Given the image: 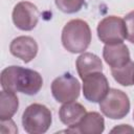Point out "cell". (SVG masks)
I'll return each instance as SVG.
<instances>
[{
	"mask_svg": "<svg viewBox=\"0 0 134 134\" xmlns=\"http://www.w3.org/2000/svg\"><path fill=\"white\" fill-rule=\"evenodd\" d=\"M1 86L6 91L34 95L42 88L43 80L40 73L32 69L9 66L1 72Z\"/></svg>",
	"mask_w": 134,
	"mask_h": 134,
	"instance_id": "1",
	"label": "cell"
},
{
	"mask_svg": "<svg viewBox=\"0 0 134 134\" xmlns=\"http://www.w3.org/2000/svg\"><path fill=\"white\" fill-rule=\"evenodd\" d=\"M91 42V30L87 22L81 19L69 21L62 31V44L72 53L84 52Z\"/></svg>",
	"mask_w": 134,
	"mask_h": 134,
	"instance_id": "2",
	"label": "cell"
},
{
	"mask_svg": "<svg viewBox=\"0 0 134 134\" xmlns=\"http://www.w3.org/2000/svg\"><path fill=\"white\" fill-rule=\"evenodd\" d=\"M50 110L41 104L28 106L22 115V125L24 130L29 134L45 133L51 125Z\"/></svg>",
	"mask_w": 134,
	"mask_h": 134,
	"instance_id": "3",
	"label": "cell"
},
{
	"mask_svg": "<svg viewBox=\"0 0 134 134\" xmlns=\"http://www.w3.org/2000/svg\"><path fill=\"white\" fill-rule=\"evenodd\" d=\"M99 109L104 115L111 119L125 117L130 110L128 95L118 89H110L107 95L99 102Z\"/></svg>",
	"mask_w": 134,
	"mask_h": 134,
	"instance_id": "4",
	"label": "cell"
},
{
	"mask_svg": "<svg viewBox=\"0 0 134 134\" xmlns=\"http://www.w3.org/2000/svg\"><path fill=\"white\" fill-rule=\"evenodd\" d=\"M98 39L105 44H117L122 43L127 39V28L125 20L116 17L109 16L104 18L97 25Z\"/></svg>",
	"mask_w": 134,
	"mask_h": 134,
	"instance_id": "5",
	"label": "cell"
},
{
	"mask_svg": "<svg viewBox=\"0 0 134 134\" xmlns=\"http://www.w3.org/2000/svg\"><path fill=\"white\" fill-rule=\"evenodd\" d=\"M81 86L79 81L70 73L58 76L51 83L52 96L59 103L74 102L80 95Z\"/></svg>",
	"mask_w": 134,
	"mask_h": 134,
	"instance_id": "6",
	"label": "cell"
},
{
	"mask_svg": "<svg viewBox=\"0 0 134 134\" xmlns=\"http://www.w3.org/2000/svg\"><path fill=\"white\" fill-rule=\"evenodd\" d=\"M107 77L102 72H95L83 79V94L92 103H99L109 92Z\"/></svg>",
	"mask_w": 134,
	"mask_h": 134,
	"instance_id": "7",
	"label": "cell"
},
{
	"mask_svg": "<svg viewBox=\"0 0 134 134\" xmlns=\"http://www.w3.org/2000/svg\"><path fill=\"white\" fill-rule=\"evenodd\" d=\"M39 20L37 6L28 1H21L15 5L13 10V22L21 30H31Z\"/></svg>",
	"mask_w": 134,
	"mask_h": 134,
	"instance_id": "8",
	"label": "cell"
},
{
	"mask_svg": "<svg viewBox=\"0 0 134 134\" xmlns=\"http://www.w3.org/2000/svg\"><path fill=\"white\" fill-rule=\"evenodd\" d=\"M9 50L14 57L21 59L24 63H28L36 58L38 53V44L31 37L21 36L12 41Z\"/></svg>",
	"mask_w": 134,
	"mask_h": 134,
	"instance_id": "9",
	"label": "cell"
},
{
	"mask_svg": "<svg viewBox=\"0 0 134 134\" xmlns=\"http://www.w3.org/2000/svg\"><path fill=\"white\" fill-rule=\"evenodd\" d=\"M105 129L104 117L97 112L86 113L81 121L73 128H69L66 132L83 133V134H100Z\"/></svg>",
	"mask_w": 134,
	"mask_h": 134,
	"instance_id": "10",
	"label": "cell"
},
{
	"mask_svg": "<svg viewBox=\"0 0 134 134\" xmlns=\"http://www.w3.org/2000/svg\"><path fill=\"white\" fill-rule=\"evenodd\" d=\"M103 57L111 68L121 67L130 62V52L124 43L106 44L103 50Z\"/></svg>",
	"mask_w": 134,
	"mask_h": 134,
	"instance_id": "11",
	"label": "cell"
},
{
	"mask_svg": "<svg viewBox=\"0 0 134 134\" xmlns=\"http://www.w3.org/2000/svg\"><path fill=\"white\" fill-rule=\"evenodd\" d=\"M86 109L83 105L75 102H68L65 103L59 111V116L61 121L68 126L69 128L75 127L81 119L85 116Z\"/></svg>",
	"mask_w": 134,
	"mask_h": 134,
	"instance_id": "12",
	"label": "cell"
},
{
	"mask_svg": "<svg viewBox=\"0 0 134 134\" xmlns=\"http://www.w3.org/2000/svg\"><path fill=\"white\" fill-rule=\"evenodd\" d=\"M76 70L83 80L87 75L95 72H102L103 64L100 59L91 52H84L76 59Z\"/></svg>",
	"mask_w": 134,
	"mask_h": 134,
	"instance_id": "13",
	"label": "cell"
},
{
	"mask_svg": "<svg viewBox=\"0 0 134 134\" xmlns=\"http://www.w3.org/2000/svg\"><path fill=\"white\" fill-rule=\"evenodd\" d=\"M19 106L18 97L13 91L3 90L0 92V119H9Z\"/></svg>",
	"mask_w": 134,
	"mask_h": 134,
	"instance_id": "14",
	"label": "cell"
},
{
	"mask_svg": "<svg viewBox=\"0 0 134 134\" xmlns=\"http://www.w3.org/2000/svg\"><path fill=\"white\" fill-rule=\"evenodd\" d=\"M114 80L122 86L134 85V62L130 61L126 65L117 68H111Z\"/></svg>",
	"mask_w": 134,
	"mask_h": 134,
	"instance_id": "15",
	"label": "cell"
},
{
	"mask_svg": "<svg viewBox=\"0 0 134 134\" xmlns=\"http://www.w3.org/2000/svg\"><path fill=\"white\" fill-rule=\"evenodd\" d=\"M57 7L66 14L79 12L84 5L85 0H54Z\"/></svg>",
	"mask_w": 134,
	"mask_h": 134,
	"instance_id": "16",
	"label": "cell"
},
{
	"mask_svg": "<svg viewBox=\"0 0 134 134\" xmlns=\"http://www.w3.org/2000/svg\"><path fill=\"white\" fill-rule=\"evenodd\" d=\"M124 20L127 28V39L134 44V10L130 12Z\"/></svg>",
	"mask_w": 134,
	"mask_h": 134,
	"instance_id": "17",
	"label": "cell"
},
{
	"mask_svg": "<svg viewBox=\"0 0 134 134\" xmlns=\"http://www.w3.org/2000/svg\"><path fill=\"white\" fill-rule=\"evenodd\" d=\"M0 133L1 134H14L18 132V129L15 125V122L9 118V119H4L1 120L0 122Z\"/></svg>",
	"mask_w": 134,
	"mask_h": 134,
	"instance_id": "18",
	"label": "cell"
},
{
	"mask_svg": "<svg viewBox=\"0 0 134 134\" xmlns=\"http://www.w3.org/2000/svg\"><path fill=\"white\" fill-rule=\"evenodd\" d=\"M115 132H121V133H127V132H131V133H134V129H132L129 125H120L119 127H116L114 128L113 130H111V133H115Z\"/></svg>",
	"mask_w": 134,
	"mask_h": 134,
	"instance_id": "19",
	"label": "cell"
},
{
	"mask_svg": "<svg viewBox=\"0 0 134 134\" xmlns=\"http://www.w3.org/2000/svg\"><path fill=\"white\" fill-rule=\"evenodd\" d=\"M133 119H134V113H133Z\"/></svg>",
	"mask_w": 134,
	"mask_h": 134,
	"instance_id": "20",
	"label": "cell"
}]
</instances>
